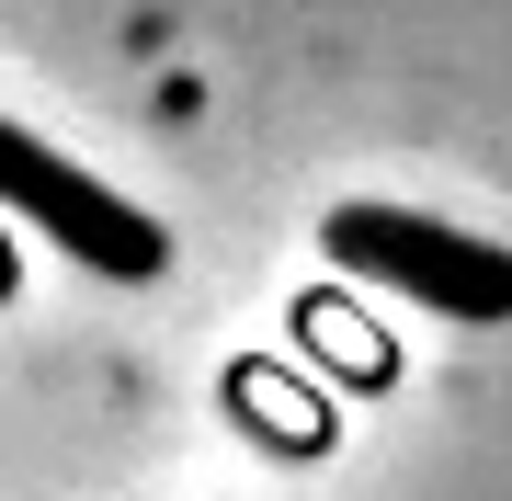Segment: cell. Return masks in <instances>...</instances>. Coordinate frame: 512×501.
<instances>
[{"label":"cell","mask_w":512,"mask_h":501,"mask_svg":"<svg viewBox=\"0 0 512 501\" xmlns=\"http://www.w3.org/2000/svg\"><path fill=\"white\" fill-rule=\"evenodd\" d=\"M0 205H23V217H35L69 262H92L103 285H148L171 262V228L148 217V205H126L114 183H92L80 160H57L46 137L12 126V114H0Z\"/></svg>","instance_id":"obj_2"},{"label":"cell","mask_w":512,"mask_h":501,"mask_svg":"<svg viewBox=\"0 0 512 501\" xmlns=\"http://www.w3.org/2000/svg\"><path fill=\"white\" fill-rule=\"evenodd\" d=\"M319 251L365 285H399L410 308H444V319H512V251L478 240V228H444L421 205H330Z\"/></svg>","instance_id":"obj_1"}]
</instances>
